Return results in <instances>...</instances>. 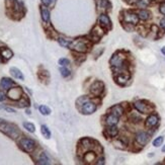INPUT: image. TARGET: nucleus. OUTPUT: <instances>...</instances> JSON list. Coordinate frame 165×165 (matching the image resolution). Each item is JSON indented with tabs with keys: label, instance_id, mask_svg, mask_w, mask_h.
<instances>
[{
	"label": "nucleus",
	"instance_id": "bb28decb",
	"mask_svg": "<svg viewBox=\"0 0 165 165\" xmlns=\"http://www.w3.org/2000/svg\"><path fill=\"white\" fill-rule=\"evenodd\" d=\"M39 110H40V113L43 116H49L51 113V109L47 105H40L39 106Z\"/></svg>",
	"mask_w": 165,
	"mask_h": 165
},
{
	"label": "nucleus",
	"instance_id": "2eb2a0df",
	"mask_svg": "<svg viewBox=\"0 0 165 165\" xmlns=\"http://www.w3.org/2000/svg\"><path fill=\"white\" fill-rule=\"evenodd\" d=\"M158 121L159 119L156 114H151V116H149L146 120V127H148V128L155 127V126L158 124Z\"/></svg>",
	"mask_w": 165,
	"mask_h": 165
},
{
	"label": "nucleus",
	"instance_id": "412c9836",
	"mask_svg": "<svg viewBox=\"0 0 165 165\" xmlns=\"http://www.w3.org/2000/svg\"><path fill=\"white\" fill-rule=\"evenodd\" d=\"M0 54H1L3 60H9L13 56V53L11 50H9L8 48H2L0 50Z\"/></svg>",
	"mask_w": 165,
	"mask_h": 165
},
{
	"label": "nucleus",
	"instance_id": "a19ab883",
	"mask_svg": "<svg viewBox=\"0 0 165 165\" xmlns=\"http://www.w3.org/2000/svg\"><path fill=\"white\" fill-rule=\"evenodd\" d=\"M5 110H7L8 113H15V109H10V107H3Z\"/></svg>",
	"mask_w": 165,
	"mask_h": 165
},
{
	"label": "nucleus",
	"instance_id": "c756f323",
	"mask_svg": "<svg viewBox=\"0 0 165 165\" xmlns=\"http://www.w3.org/2000/svg\"><path fill=\"white\" fill-rule=\"evenodd\" d=\"M23 128L26 129L27 131L31 132V133H35V125L31 124V123H28V122H24V123H23Z\"/></svg>",
	"mask_w": 165,
	"mask_h": 165
},
{
	"label": "nucleus",
	"instance_id": "7c9ffc66",
	"mask_svg": "<svg viewBox=\"0 0 165 165\" xmlns=\"http://www.w3.org/2000/svg\"><path fill=\"white\" fill-rule=\"evenodd\" d=\"M60 73L61 75H62L63 77H68V76H70V74H71V71L68 69V67H65V66H61L60 68Z\"/></svg>",
	"mask_w": 165,
	"mask_h": 165
},
{
	"label": "nucleus",
	"instance_id": "4468645a",
	"mask_svg": "<svg viewBox=\"0 0 165 165\" xmlns=\"http://www.w3.org/2000/svg\"><path fill=\"white\" fill-rule=\"evenodd\" d=\"M13 85H14V82L7 77L2 78L1 81H0V88L3 89V90H8Z\"/></svg>",
	"mask_w": 165,
	"mask_h": 165
},
{
	"label": "nucleus",
	"instance_id": "6ab92c4d",
	"mask_svg": "<svg viewBox=\"0 0 165 165\" xmlns=\"http://www.w3.org/2000/svg\"><path fill=\"white\" fill-rule=\"evenodd\" d=\"M10 74H11L14 78H16V79L24 80V76H23V72H21V71H20L19 69H17V68H15V67L10 68Z\"/></svg>",
	"mask_w": 165,
	"mask_h": 165
},
{
	"label": "nucleus",
	"instance_id": "cd10ccee",
	"mask_svg": "<svg viewBox=\"0 0 165 165\" xmlns=\"http://www.w3.org/2000/svg\"><path fill=\"white\" fill-rule=\"evenodd\" d=\"M136 5L140 8H145V7H148L150 5V0H137Z\"/></svg>",
	"mask_w": 165,
	"mask_h": 165
},
{
	"label": "nucleus",
	"instance_id": "f704fd0d",
	"mask_svg": "<svg viewBox=\"0 0 165 165\" xmlns=\"http://www.w3.org/2000/svg\"><path fill=\"white\" fill-rule=\"evenodd\" d=\"M87 100H89V98L88 97H86V96H81L80 98H78L77 99V101H76V103H77V106H79V107H81V105H83V103H85Z\"/></svg>",
	"mask_w": 165,
	"mask_h": 165
},
{
	"label": "nucleus",
	"instance_id": "a878e982",
	"mask_svg": "<svg viewBox=\"0 0 165 165\" xmlns=\"http://www.w3.org/2000/svg\"><path fill=\"white\" fill-rule=\"evenodd\" d=\"M41 132H42L43 136H44L46 139L51 138V131H50V129L47 127L46 125H43L41 127Z\"/></svg>",
	"mask_w": 165,
	"mask_h": 165
},
{
	"label": "nucleus",
	"instance_id": "f257e3e1",
	"mask_svg": "<svg viewBox=\"0 0 165 165\" xmlns=\"http://www.w3.org/2000/svg\"><path fill=\"white\" fill-rule=\"evenodd\" d=\"M0 131L8 136L10 139H16L20 135L19 129L15 125L7 123V122H0Z\"/></svg>",
	"mask_w": 165,
	"mask_h": 165
},
{
	"label": "nucleus",
	"instance_id": "2f4dec72",
	"mask_svg": "<svg viewBox=\"0 0 165 165\" xmlns=\"http://www.w3.org/2000/svg\"><path fill=\"white\" fill-rule=\"evenodd\" d=\"M163 141H164V137H163V136H160V137L156 138V139L153 141V146H155V147H159V146L162 145Z\"/></svg>",
	"mask_w": 165,
	"mask_h": 165
},
{
	"label": "nucleus",
	"instance_id": "79ce46f5",
	"mask_svg": "<svg viewBox=\"0 0 165 165\" xmlns=\"http://www.w3.org/2000/svg\"><path fill=\"white\" fill-rule=\"evenodd\" d=\"M161 52H162V54L165 56V47H163V48L161 49Z\"/></svg>",
	"mask_w": 165,
	"mask_h": 165
},
{
	"label": "nucleus",
	"instance_id": "6e6552de",
	"mask_svg": "<svg viewBox=\"0 0 165 165\" xmlns=\"http://www.w3.org/2000/svg\"><path fill=\"white\" fill-rule=\"evenodd\" d=\"M95 109H96L95 103L90 101V100H87V101L83 103L80 107V110L82 112V113H84V114H91L95 112Z\"/></svg>",
	"mask_w": 165,
	"mask_h": 165
},
{
	"label": "nucleus",
	"instance_id": "c03bdc74",
	"mask_svg": "<svg viewBox=\"0 0 165 165\" xmlns=\"http://www.w3.org/2000/svg\"><path fill=\"white\" fill-rule=\"evenodd\" d=\"M27 114H31V110L27 109Z\"/></svg>",
	"mask_w": 165,
	"mask_h": 165
},
{
	"label": "nucleus",
	"instance_id": "39448f33",
	"mask_svg": "<svg viewBox=\"0 0 165 165\" xmlns=\"http://www.w3.org/2000/svg\"><path fill=\"white\" fill-rule=\"evenodd\" d=\"M7 10L11 9L13 14H23V5L19 0H6Z\"/></svg>",
	"mask_w": 165,
	"mask_h": 165
},
{
	"label": "nucleus",
	"instance_id": "c85d7f7f",
	"mask_svg": "<svg viewBox=\"0 0 165 165\" xmlns=\"http://www.w3.org/2000/svg\"><path fill=\"white\" fill-rule=\"evenodd\" d=\"M58 43L60 44V46L64 47V48H69L71 41L68 40V39H64V38H59L58 39Z\"/></svg>",
	"mask_w": 165,
	"mask_h": 165
},
{
	"label": "nucleus",
	"instance_id": "f03ea898",
	"mask_svg": "<svg viewBox=\"0 0 165 165\" xmlns=\"http://www.w3.org/2000/svg\"><path fill=\"white\" fill-rule=\"evenodd\" d=\"M110 66H112L113 69L118 70H123L125 68L126 64V58L124 55H122L121 53H117L113 55V57L109 60Z\"/></svg>",
	"mask_w": 165,
	"mask_h": 165
},
{
	"label": "nucleus",
	"instance_id": "58836bf2",
	"mask_svg": "<svg viewBox=\"0 0 165 165\" xmlns=\"http://www.w3.org/2000/svg\"><path fill=\"white\" fill-rule=\"evenodd\" d=\"M6 96H5V93L0 91V101H3V100H5Z\"/></svg>",
	"mask_w": 165,
	"mask_h": 165
},
{
	"label": "nucleus",
	"instance_id": "423d86ee",
	"mask_svg": "<svg viewBox=\"0 0 165 165\" xmlns=\"http://www.w3.org/2000/svg\"><path fill=\"white\" fill-rule=\"evenodd\" d=\"M124 21L126 23H130L133 26H136L139 21V16L137 13L132 11H126L124 13Z\"/></svg>",
	"mask_w": 165,
	"mask_h": 165
},
{
	"label": "nucleus",
	"instance_id": "5701e85b",
	"mask_svg": "<svg viewBox=\"0 0 165 165\" xmlns=\"http://www.w3.org/2000/svg\"><path fill=\"white\" fill-rule=\"evenodd\" d=\"M50 158H49V156L47 155V153L46 152H42L41 153V155L39 156V159H38V164H44V165H46V164H50L51 162H50Z\"/></svg>",
	"mask_w": 165,
	"mask_h": 165
},
{
	"label": "nucleus",
	"instance_id": "c9c22d12",
	"mask_svg": "<svg viewBox=\"0 0 165 165\" xmlns=\"http://www.w3.org/2000/svg\"><path fill=\"white\" fill-rule=\"evenodd\" d=\"M59 65L60 66H65V67H68L70 65V61L66 59V58H61L59 60Z\"/></svg>",
	"mask_w": 165,
	"mask_h": 165
},
{
	"label": "nucleus",
	"instance_id": "b1692460",
	"mask_svg": "<svg viewBox=\"0 0 165 165\" xmlns=\"http://www.w3.org/2000/svg\"><path fill=\"white\" fill-rule=\"evenodd\" d=\"M123 113H124L123 107H122L121 105H113L112 109H110V113H113V114H114V116H117L119 118L122 116V114H123Z\"/></svg>",
	"mask_w": 165,
	"mask_h": 165
},
{
	"label": "nucleus",
	"instance_id": "ea45409f",
	"mask_svg": "<svg viewBox=\"0 0 165 165\" xmlns=\"http://www.w3.org/2000/svg\"><path fill=\"white\" fill-rule=\"evenodd\" d=\"M95 164L100 165V164H105V158H99L97 160V162H95Z\"/></svg>",
	"mask_w": 165,
	"mask_h": 165
},
{
	"label": "nucleus",
	"instance_id": "ddd939ff",
	"mask_svg": "<svg viewBox=\"0 0 165 165\" xmlns=\"http://www.w3.org/2000/svg\"><path fill=\"white\" fill-rule=\"evenodd\" d=\"M96 4H97V8L102 11L112 9V3L109 0H96Z\"/></svg>",
	"mask_w": 165,
	"mask_h": 165
},
{
	"label": "nucleus",
	"instance_id": "7ed1b4c3",
	"mask_svg": "<svg viewBox=\"0 0 165 165\" xmlns=\"http://www.w3.org/2000/svg\"><path fill=\"white\" fill-rule=\"evenodd\" d=\"M69 48L78 53H85L88 50V45L84 39H76L74 41H71Z\"/></svg>",
	"mask_w": 165,
	"mask_h": 165
},
{
	"label": "nucleus",
	"instance_id": "72a5a7b5",
	"mask_svg": "<svg viewBox=\"0 0 165 165\" xmlns=\"http://www.w3.org/2000/svg\"><path fill=\"white\" fill-rule=\"evenodd\" d=\"M42 3H43V5L46 6V7H50V6H54L55 5V2H56V0H41Z\"/></svg>",
	"mask_w": 165,
	"mask_h": 165
},
{
	"label": "nucleus",
	"instance_id": "4be33fe9",
	"mask_svg": "<svg viewBox=\"0 0 165 165\" xmlns=\"http://www.w3.org/2000/svg\"><path fill=\"white\" fill-rule=\"evenodd\" d=\"M138 16H139V19L141 20H148L150 19V15H151V13H150L148 10L146 9H140L138 11Z\"/></svg>",
	"mask_w": 165,
	"mask_h": 165
},
{
	"label": "nucleus",
	"instance_id": "9b49d317",
	"mask_svg": "<svg viewBox=\"0 0 165 165\" xmlns=\"http://www.w3.org/2000/svg\"><path fill=\"white\" fill-rule=\"evenodd\" d=\"M149 141V135L145 132H139L137 135H136V142L138 143L139 145L145 146Z\"/></svg>",
	"mask_w": 165,
	"mask_h": 165
},
{
	"label": "nucleus",
	"instance_id": "a211bd4d",
	"mask_svg": "<svg viewBox=\"0 0 165 165\" xmlns=\"http://www.w3.org/2000/svg\"><path fill=\"white\" fill-rule=\"evenodd\" d=\"M40 10H41V16H42V19H43V21L44 23H50V11L48 9L46 8V6H41V8H40Z\"/></svg>",
	"mask_w": 165,
	"mask_h": 165
},
{
	"label": "nucleus",
	"instance_id": "f8f14e48",
	"mask_svg": "<svg viewBox=\"0 0 165 165\" xmlns=\"http://www.w3.org/2000/svg\"><path fill=\"white\" fill-rule=\"evenodd\" d=\"M134 106L138 112L142 113H147L150 109L149 105H147L145 101H143V100H138V101H136L134 103Z\"/></svg>",
	"mask_w": 165,
	"mask_h": 165
},
{
	"label": "nucleus",
	"instance_id": "dca6fc26",
	"mask_svg": "<svg viewBox=\"0 0 165 165\" xmlns=\"http://www.w3.org/2000/svg\"><path fill=\"white\" fill-rule=\"evenodd\" d=\"M129 78H130V75H129L128 73H126L125 71H123V72L118 75L117 82L120 85H125L126 83H127V81L129 80Z\"/></svg>",
	"mask_w": 165,
	"mask_h": 165
},
{
	"label": "nucleus",
	"instance_id": "473e14b6",
	"mask_svg": "<svg viewBox=\"0 0 165 165\" xmlns=\"http://www.w3.org/2000/svg\"><path fill=\"white\" fill-rule=\"evenodd\" d=\"M94 159H95L94 153H92V152L86 153V155H85V161H86V162H92V161H94Z\"/></svg>",
	"mask_w": 165,
	"mask_h": 165
},
{
	"label": "nucleus",
	"instance_id": "9d476101",
	"mask_svg": "<svg viewBox=\"0 0 165 165\" xmlns=\"http://www.w3.org/2000/svg\"><path fill=\"white\" fill-rule=\"evenodd\" d=\"M21 95H23V91H21L20 87H14L11 89H8V92H7V96L12 100L20 99Z\"/></svg>",
	"mask_w": 165,
	"mask_h": 165
},
{
	"label": "nucleus",
	"instance_id": "37998d69",
	"mask_svg": "<svg viewBox=\"0 0 165 165\" xmlns=\"http://www.w3.org/2000/svg\"><path fill=\"white\" fill-rule=\"evenodd\" d=\"M3 61H4V60H3V58H2V56H1V54H0V63H2V62H3Z\"/></svg>",
	"mask_w": 165,
	"mask_h": 165
},
{
	"label": "nucleus",
	"instance_id": "4c0bfd02",
	"mask_svg": "<svg viewBox=\"0 0 165 165\" xmlns=\"http://www.w3.org/2000/svg\"><path fill=\"white\" fill-rule=\"evenodd\" d=\"M160 27H161V28L165 30V17L160 19Z\"/></svg>",
	"mask_w": 165,
	"mask_h": 165
},
{
	"label": "nucleus",
	"instance_id": "0eeeda50",
	"mask_svg": "<svg viewBox=\"0 0 165 165\" xmlns=\"http://www.w3.org/2000/svg\"><path fill=\"white\" fill-rule=\"evenodd\" d=\"M103 90H105V84L101 81H95L90 87L91 94H93L94 96H100L102 94Z\"/></svg>",
	"mask_w": 165,
	"mask_h": 165
},
{
	"label": "nucleus",
	"instance_id": "1a4fd4ad",
	"mask_svg": "<svg viewBox=\"0 0 165 165\" xmlns=\"http://www.w3.org/2000/svg\"><path fill=\"white\" fill-rule=\"evenodd\" d=\"M98 23L99 26L102 28H105V30H109L112 27V20L109 17V15L105 13H101L98 17Z\"/></svg>",
	"mask_w": 165,
	"mask_h": 165
},
{
	"label": "nucleus",
	"instance_id": "393cba45",
	"mask_svg": "<svg viewBox=\"0 0 165 165\" xmlns=\"http://www.w3.org/2000/svg\"><path fill=\"white\" fill-rule=\"evenodd\" d=\"M106 133L110 137H116V136L119 134V130H118V128L116 126H109V128L106 129Z\"/></svg>",
	"mask_w": 165,
	"mask_h": 165
},
{
	"label": "nucleus",
	"instance_id": "20e7f679",
	"mask_svg": "<svg viewBox=\"0 0 165 165\" xmlns=\"http://www.w3.org/2000/svg\"><path fill=\"white\" fill-rule=\"evenodd\" d=\"M19 146L20 147L21 150H23L27 153H31L35 149V142L33 139L30 138H21L19 142Z\"/></svg>",
	"mask_w": 165,
	"mask_h": 165
},
{
	"label": "nucleus",
	"instance_id": "f3484780",
	"mask_svg": "<svg viewBox=\"0 0 165 165\" xmlns=\"http://www.w3.org/2000/svg\"><path fill=\"white\" fill-rule=\"evenodd\" d=\"M105 123L107 126H117V124L119 123V117L114 116L113 113H109V116L106 117Z\"/></svg>",
	"mask_w": 165,
	"mask_h": 165
},
{
	"label": "nucleus",
	"instance_id": "aec40b11",
	"mask_svg": "<svg viewBox=\"0 0 165 165\" xmlns=\"http://www.w3.org/2000/svg\"><path fill=\"white\" fill-rule=\"evenodd\" d=\"M92 37L96 39V41L99 40L100 38L102 37V35H103V31H102V27H100V26H96L94 28H93V31H92Z\"/></svg>",
	"mask_w": 165,
	"mask_h": 165
},
{
	"label": "nucleus",
	"instance_id": "a18cd8bd",
	"mask_svg": "<svg viewBox=\"0 0 165 165\" xmlns=\"http://www.w3.org/2000/svg\"><path fill=\"white\" fill-rule=\"evenodd\" d=\"M162 152H165V146L162 148Z\"/></svg>",
	"mask_w": 165,
	"mask_h": 165
},
{
	"label": "nucleus",
	"instance_id": "e433bc0d",
	"mask_svg": "<svg viewBox=\"0 0 165 165\" xmlns=\"http://www.w3.org/2000/svg\"><path fill=\"white\" fill-rule=\"evenodd\" d=\"M159 11L163 14V15H165V2L161 3L160 4V7H159Z\"/></svg>",
	"mask_w": 165,
	"mask_h": 165
}]
</instances>
